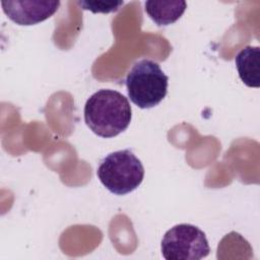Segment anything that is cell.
Returning <instances> with one entry per match:
<instances>
[{
	"instance_id": "6da1fadb",
	"label": "cell",
	"mask_w": 260,
	"mask_h": 260,
	"mask_svg": "<svg viewBox=\"0 0 260 260\" xmlns=\"http://www.w3.org/2000/svg\"><path fill=\"white\" fill-rule=\"evenodd\" d=\"M128 99L114 89H100L92 93L84 106V121L89 129L103 138L119 135L131 121Z\"/></svg>"
},
{
	"instance_id": "7a4b0ae2",
	"label": "cell",
	"mask_w": 260,
	"mask_h": 260,
	"mask_svg": "<svg viewBox=\"0 0 260 260\" xmlns=\"http://www.w3.org/2000/svg\"><path fill=\"white\" fill-rule=\"evenodd\" d=\"M169 78L159 65L149 59L136 62L126 77V87L131 102L140 109L157 106L167 95Z\"/></svg>"
},
{
	"instance_id": "3957f363",
	"label": "cell",
	"mask_w": 260,
	"mask_h": 260,
	"mask_svg": "<svg viewBox=\"0 0 260 260\" xmlns=\"http://www.w3.org/2000/svg\"><path fill=\"white\" fill-rule=\"evenodd\" d=\"M101 183L116 195H125L135 190L143 181L144 168L130 150L114 151L102 159L96 171Z\"/></svg>"
},
{
	"instance_id": "277c9868",
	"label": "cell",
	"mask_w": 260,
	"mask_h": 260,
	"mask_svg": "<svg viewBox=\"0 0 260 260\" xmlns=\"http://www.w3.org/2000/svg\"><path fill=\"white\" fill-rule=\"evenodd\" d=\"M209 252L205 234L190 223L171 228L161 240V254L166 260H200Z\"/></svg>"
},
{
	"instance_id": "5b68a950",
	"label": "cell",
	"mask_w": 260,
	"mask_h": 260,
	"mask_svg": "<svg viewBox=\"0 0 260 260\" xmlns=\"http://www.w3.org/2000/svg\"><path fill=\"white\" fill-rule=\"evenodd\" d=\"M3 12L19 25H32L51 17L59 8L60 1H2Z\"/></svg>"
},
{
	"instance_id": "8992f818",
	"label": "cell",
	"mask_w": 260,
	"mask_h": 260,
	"mask_svg": "<svg viewBox=\"0 0 260 260\" xmlns=\"http://www.w3.org/2000/svg\"><path fill=\"white\" fill-rule=\"evenodd\" d=\"M241 80L249 87L260 86V49L247 46L235 58Z\"/></svg>"
},
{
	"instance_id": "52a82bcc",
	"label": "cell",
	"mask_w": 260,
	"mask_h": 260,
	"mask_svg": "<svg viewBox=\"0 0 260 260\" xmlns=\"http://www.w3.org/2000/svg\"><path fill=\"white\" fill-rule=\"evenodd\" d=\"M144 6L148 16L161 26L176 22L185 12L187 3L182 0L146 1Z\"/></svg>"
},
{
	"instance_id": "ba28073f",
	"label": "cell",
	"mask_w": 260,
	"mask_h": 260,
	"mask_svg": "<svg viewBox=\"0 0 260 260\" xmlns=\"http://www.w3.org/2000/svg\"><path fill=\"white\" fill-rule=\"evenodd\" d=\"M77 4L84 10L93 13H110L117 11L123 4V1H77Z\"/></svg>"
}]
</instances>
